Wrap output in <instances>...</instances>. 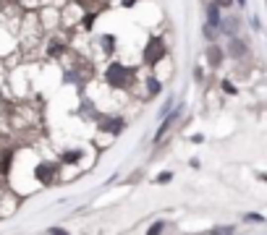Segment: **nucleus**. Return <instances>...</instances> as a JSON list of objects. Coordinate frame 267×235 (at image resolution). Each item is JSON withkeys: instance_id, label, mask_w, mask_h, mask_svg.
<instances>
[{"instance_id": "obj_13", "label": "nucleus", "mask_w": 267, "mask_h": 235, "mask_svg": "<svg viewBox=\"0 0 267 235\" xmlns=\"http://www.w3.org/2000/svg\"><path fill=\"white\" fill-rule=\"evenodd\" d=\"M205 37H207V39H215V37H217V29L207 24V26H205Z\"/></svg>"}, {"instance_id": "obj_2", "label": "nucleus", "mask_w": 267, "mask_h": 235, "mask_svg": "<svg viewBox=\"0 0 267 235\" xmlns=\"http://www.w3.org/2000/svg\"><path fill=\"white\" fill-rule=\"evenodd\" d=\"M165 55V44L160 37H150V42H147V47H144V60H147V66H155L158 60H162Z\"/></svg>"}, {"instance_id": "obj_14", "label": "nucleus", "mask_w": 267, "mask_h": 235, "mask_svg": "<svg viewBox=\"0 0 267 235\" xmlns=\"http://www.w3.org/2000/svg\"><path fill=\"white\" fill-rule=\"evenodd\" d=\"M170 107H173V97H168V102H165V107L160 110V118H165V115H168V113H170Z\"/></svg>"}, {"instance_id": "obj_6", "label": "nucleus", "mask_w": 267, "mask_h": 235, "mask_svg": "<svg viewBox=\"0 0 267 235\" xmlns=\"http://www.w3.org/2000/svg\"><path fill=\"white\" fill-rule=\"evenodd\" d=\"M207 60H210V66H213V68H217L220 63H223V50H220V47H215V44H213V47L207 50Z\"/></svg>"}, {"instance_id": "obj_16", "label": "nucleus", "mask_w": 267, "mask_h": 235, "mask_svg": "<svg viewBox=\"0 0 267 235\" xmlns=\"http://www.w3.org/2000/svg\"><path fill=\"white\" fill-rule=\"evenodd\" d=\"M58 52H63V44H58V42H53V47H50V55L55 58Z\"/></svg>"}, {"instance_id": "obj_20", "label": "nucleus", "mask_w": 267, "mask_h": 235, "mask_svg": "<svg viewBox=\"0 0 267 235\" xmlns=\"http://www.w3.org/2000/svg\"><path fill=\"white\" fill-rule=\"evenodd\" d=\"M246 220H249V222H262V217L260 214H246Z\"/></svg>"}, {"instance_id": "obj_5", "label": "nucleus", "mask_w": 267, "mask_h": 235, "mask_svg": "<svg viewBox=\"0 0 267 235\" xmlns=\"http://www.w3.org/2000/svg\"><path fill=\"white\" fill-rule=\"evenodd\" d=\"M100 128L107 131V133H121L123 120H121V118H113V120H103V123H100Z\"/></svg>"}, {"instance_id": "obj_3", "label": "nucleus", "mask_w": 267, "mask_h": 235, "mask_svg": "<svg viewBox=\"0 0 267 235\" xmlns=\"http://www.w3.org/2000/svg\"><path fill=\"white\" fill-rule=\"evenodd\" d=\"M55 170H58V165H50V162H45V165H37V180H42V183H53Z\"/></svg>"}, {"instance_id": "obj_1", "label": "nucleus", "mask_w": 267, "mask_h": 235, "mask_svg": "<svg viewBox=\"0 0 267 235\" xmlns=\"http://www.w3.org/2000/svg\"><path fill=\"white\" fill-rule=\"evenodd\" d=\"M134 76V71L131 68H126L121 66V63H113L107 71H105V81L110 86H115V89H121V86H128V81H131Z\"/></svg>"}, {"instance_id": "obj_22", "label": "nucleus", "mask_w": 267, "mask_h": 235, "mask_svg": "<svg viewBox=\"0 0 267 235\" xmlns=\"http://www.w3.org/2000/svg\"><path fill=\"white\" fill-rule=\"evenodd\" d=\"M50 235H66V230H58V228H53V230H50Z\"/></svg>"}, {"instance_id": "obj_4", "label": "nucleus", "mask_w": 267, "mask_h": 235, "mask_svg": "<svg viewBox=\"0 0 267 235\" xmlns=\"http://www.w3.org/2000/svg\"><path fill=\"white\" fill-rule=\"evenodd\" d=\"M178 115H181V110H178V107H176V110H170L168 115H165V120H162V125H160V128H158V136H155V139H162V133H165V131H168L170 125H173V123L178 120Z\"/></svg>"}, {"instance_id": "obj_10", "label": "nucleus", "mask_w": 267, "mask_h": 235, "mask_svg": "<svg viewBox=\"0 0 267 235\" xmlns=\"http://www.w3.org/2000/svg\"><path fill=\"white\" fill-rule=\"evenodd\" d=\"M11 152H5L3 157H0V173H8V167H11Z\"/></svg>"}, {"instance_id": "obj_9", "label": "nucleus", "mask_w": 267, "mask_h": 235, "mask_svg": "<svg viewBox=\"0 0 267 235\" xmlns=\"http://www.w3.org/2000/svg\"><path fill=\"white\" fill-rule=\"evenodd\" d=\"M79 159H81L79 152H66V155H63V162H66V165H76Z\"/></svg>"}, {"instance_id": "obj_21", "label": "nucleus", "mask_w": 267, "mask_h": 235, "mask_svg": "<svg viewBox=\"0 0 267 235\" xmlns=\"http://www.w3.org/2000/svg\"><path fill=\"white\" fill-rule=\"evenodd\" d=\"M215 5L217 8H228V5H231V0H215Z\"/></svg>"}, {"instance_id": "obj_18", "label": "nucleus", "mask_w": 267, "mask_h": 235, "mask_svg": "<svg viewBox=\"0 0 267 235\" xmlns=\"http://www.w3.org/2000/svg\"><path fill=\"white\" fill-rule=\"evenodd\" d=\"M170 178H173V173H160V175H158V180H160V183H168Z\"/></svg>"}, {"instance_id": "obj_19", "label": "nucleus", "mask_w": 267, "mask_h": 235, "mask_svg": "<svg viewBox=\"0 0 267 235\" xmlns=\"http://www.w3.org/2000/svg\"><path fill=\"white\" fill-rule=\"evenodd\" d=\"M223 89H225V92H231V94L236 92V86L231 84V81H223Z\"/></svg>"}, {"instance_id": "obj_15", "label": "nucleus", "mask_w": 267, "mask_h": 235, "mask_svg": "<svg viewBox=\"0 0 267 235\" xmlns=\"http://www.w3.org/2000/svg\"><path fill=\"white\" fill-rule=\"evenodd\" d=\"M103 47L110 52V50H113V37H107V34H105V37H103Z\"/></svg>"}, {"instance_id": "obj_17", "label": "nucleus", "mask_w": 267, "mask_h": 235, "mask_svg": "<svg viewBox=\"0 0 267 235\" xmlns=\"http://www.w3.org/2000/svg\"><path fill=\"white\" fill-rule=\"evenodd\" d=\"M233 228H215V235H231Z\"/></svg>"}, {"instance_id": "obj_11", "label": "nucleus", "mask_w": 267, "mask_h": 235, "mask_svg": "<svg viewBox=\"0 0 267 235\" xmlns=\"http://www.w3.org/2000/svg\"><path fill=\"white\" fill-rule=\"evenodd\" d=\"M147 89H150V94H158L160 92V81L158 78H147Z\"/></svg>"}, {"instance_id": "obj_8", "label": "nucleus", "mask_w": 267, "mask_h": 235, "mask_svg": "<svg viewBox=\"0 0 267 235\" xmlns=\"http://www.w3.org/2000/svg\"><path fill=\"white\" fill-rule=\"evenodd\" d=\"M228 50H231V55H233V58H244V55H246V44H244V42H238V39H231Z\"/></svg>"}, {"instance_id": "obj_7", "label": "nucleus", "mask_w": 267, "mask_h": 235, "mask_svg": "<svg viewBox=\"0 0 267 235\" xmlns=\"http://www.w3.org/2000/svg\"><path fill=\"white\" fill-rule=\"evenodd\" d=\"M207 24H210V26H215V29L220 26V8H217L215 3L207 8Z\"/></svg>"}, {"instance_id": "obj_12", "label": "nucleus", "mask_w": 267, "mask_h": 235, "mask_svg": "<svg viewBox=\"0 0 267 235\" xmlns=\"http://www.w3.org/2000/svg\"><path fill=\"white\" fill-rule=\"evenodd\" d=\"M162 228H165V222L160 220V222H155V225H152V228H150V230H147V235H160V233H162Z\"/></svg>"}]
</instances>
